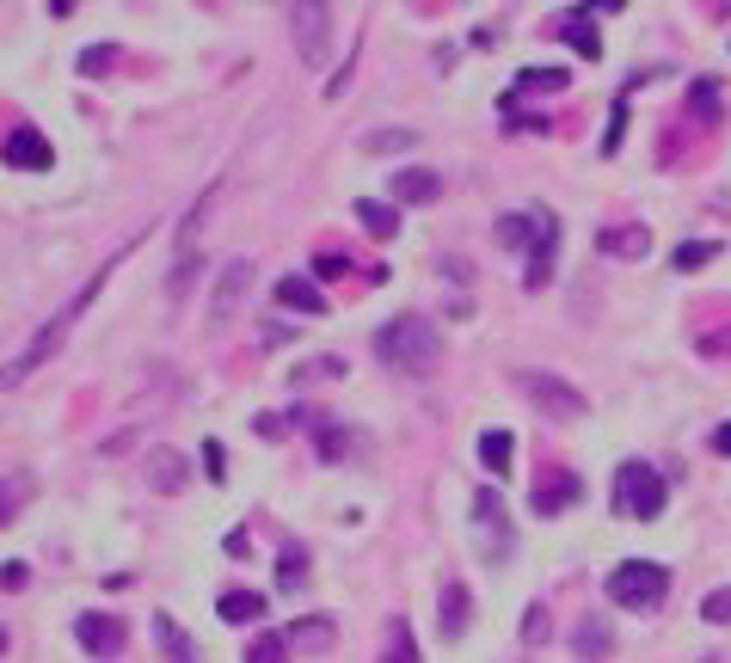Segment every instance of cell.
I'll use <instances>...</instances> for the list:
<instances>
[{
    "label": "cell",
    "mask_w": 731,
    "mask_h": 663,
    "mask_svg": "<svg viewBox=\"0 0 731 663\" xmlns=\"http://www.w3.org/2000/svg\"><path fill=\"white\" fill-rule=\"evenodd\" d=\"M105 271H117V264H105ZM105 271H93V277H87V289H80L75 301H68V308H56V313H49V325H44V332H37V339L25 344V351H19L13 363H7V369H0V387H19L32 369H44L49 356L62 351V339L75 332V320H80L87 308H93V295H99V283H105Z\"/></svg>",
    "instance_id": "1"
},
{
    "label": "cell",
    "mask_w": 731,
    "mask_h": 663,
    "mask_svg": "<svg viewBox=\"0 0 731 663\" xmlns=\"http://www.w3.org/2000/svg\"><path fill=\"white\" fill-rule=\"evenodd\" d=\"M499 247L504 252H529V289H547L553 277V252H560V221L547 209H529V216H499Z\"/></svg>",
    "instance_id": "2"
},
{
    "label": "cell",
    "mask_w": 731,
    "mask_h": 663,
    "mask_svg": "<svg viewBox=\"0 0 731 663\" xmlns=\"http://www.w3.org/2000/svg\"><path fill=\"white\" fill-rule=\"evenodd\" d=\"M375 356L388 363V369H436V356H443V332H436L431 320H419V313H400V320H388L381 332H375Z\"/></svg>",
    "instance_id": "3"
},
{
    "label": "cell",
    "mask_w": 731,
    "mask_h": 663,
    "mask_svg": "<svg viewBox=\"0 0 731 663\" xmlns=\"http://www.w3.org/2000/svg\"><path fill=\"white\" fill-rule=\"evenodd\" d=\"M670 590V571L658 559H627V565L608 571V602L615 608H658Z\"/></svg>",
    "instance_id": "4"
},
{
    "label": "cell",
    "mask_w": 731,
    "mask_h": 663,
    "mask_svg": "<svg viewBox=\"0 0 731 663\" xmlns=\"http://www.w3.org/2000/svg\"><path fill=\"white\" fill-rule=\"evenodd\" d=\"M615 510L633 516V523H652L658 510H664V479H658V467H646V461L615 467Z\"/></svg>",
    "instance_id": "5"
},
{
    "label": "cell",
    "mask_w": 731,
    "mask_h": 663,
    "mask_svg": "<svg viewBox=\"0 0 731 663\" xmlns=\"http://www.w3.org/2000/svg\"><path fill=\"white\" fill-rule=\"evenodd\" d=\"M473 547H480V559H511L516 547V528H511V510H504V498L486 485V492H473Z\"/></svg>",
    "instance_id": "6"
},
{
    "label": "cell",
    "mask_w": 731,
    "mask_h": 663,
    "mask_svg": "<svg viewBox=\"0 0 731 663\" xmlns=\"http://www.w3.org/2000/svg\"><path fill=\"white\" fill-rule=\"evenodd\" d=\"M511 381L523 387V393H529V400L541 405L547 418H560V424H572V418L591 412V400H584V393H578L572 381H560V375H547V369H516Z\"/></svg>",
    "instance_id": "7"
},
{
    "label": "cell",
    "mask_w": 731,
    "mask_h": 663,
    "mask_svg": "<svg viewBox=\"0 0 731 663\" xmlns=\"http://www.w3.org/2000/svg\"><path fill=\"white\" fill-rule=\"evenodd\" d=\"M247 289H252V259H228L216 271V295H209V325H216V332L233 320V313H240Z\"/></svg>",
    "instance_id": "8"
},
{
    "label": "cell",
    "mask_w": 731,
    "mask_h": 663,
    "mask_svg": "<svg viewBox=\"0 0 731 663\" xmlns=\"http://www.w3.org/2000/svg\"><path fill=\"white\" fill-rule=\"evenodd\" d=\"M289 25H296V56L308 68H320V56H327V25L332 13L327 7H289Z\"/></svg>",
    "instance_id": "9"
},
{
    "label": "cell",
    "mask_w": 731,
    "mask_h": 663,
    "mask_svg": "<svg viewBox=\"0 0 731 663\" xmlns=\"http://www.w3.org/2000/svg\"><path fill=\"white\" fill-rule=\"evenodd\" d=\"M75 639L93 651V658H117V651H124V620L117 615H75Z\"/></svg>",
    "instance_id": "10"
},
{
    "label": "cell",
    "mask_w": 731,
    "mask_h": 663,
    "mask_svg": "<svg viewBox=\"0 0 731 663\" xmlns=\"http://www.w3.org/2000/svg\"><path fill=\"white\" fill-rule=\"evenodd\" d=\"M7 160H13V167H25V172H49V167H56V148L44 141V129L19 124L13 136H7Z\"/></svg>",
    "instance_id": "11"
},
{
    "label": "cell",
    "mask_w": 731,
    "mask_h": 663,
    "mask_svg": "<svg viewBox=\"0 0 731 663\" xmlns=\"http://www.w3.org/2000/svg\"><path fill=\"white\" fill-rule=\"evenodd\" d=\"M596 247H603L608 259H646L652 228H646V221H621V228H603V233H596Z\"/></svg>",
    "instance_id": "12"
},
{
    "label": "cell",
    "mask_w": 731,
    "mask_h": 663,
    "mask_svg": "<svg viewBox=\"0 0 731 663\" xmlns=\"http://www.w3.org/2000/svg\"><path fill=\"white\" fill-rule=\"evenodd\" d=\"M155 645H160V658H167V663H203V651L191 645V632L179 627L172 615H155Z\"/></svg>",
    "instance_id": "13"
},
{
    "label": "cell",
    "mask_w": 731,
    "mask_h": 663,
    "mask_svg": "<svg viewBox=\"0 0 731 663\" xmlns=\"http://www.w3.org/2000/svg\"><path fill=\"white\" fill-rule=\"evenodd\" d=\"M584 498V485H578V473H553L535 485V516H560L566 504H578Z\"/></svg>",
    "instance_id": "14"
},
{
    "label": "cell",
    "mask_w": 731,
    "mask_h": 663,
    "mask_svg": "<svg viewBox=\"0 0 731 663\" xmlns=\"http://www.w3.org/2000/svg\"><path fill=\"white\" fill-rule=\"evenodd\" d=\"M283 639H289L296 651H308V658H320V651H332V645H339V627H332L327 615H308V620H296V627L283 632Z\"/></svg>",
    "instance_id": "15"
},
{
    "label": "cell",
    "mask_w": 731,
    "mask_h": 663,
    "mask_svg": "<svg viewBox=\"0 0 731 663\" xmlns=\"http://www.w3.org/2000/svg\"><path fill=\"white\" fill-rule=\"evenodd\" d=\"M277 301H283V308H296V313H308V320L327 313V295H320V283H313V277H283L277 283Z\"/></svg>",
    "instance_id": "16"
},
{
    "label": "cell",
    "mask_w": 731,
    "mask_h": 663,
    "mask_svg": "<svg viewBox=\"0 0 731 663\" xmlns=\"http://www.w3.org/2000/svg\"><path fill=\"white\" fill-rule=\"evenodd\" d=\"M436 191H443V179H436V172H424V167L393 172V203H431Z\"/></svg>",
    "instance_id": "17"
},
{
    "label": "cell",
    "mask_w": 731,
    "mask_h": 663,
    "mask_svg": "<svg viewBox=\"0 0 731 663\" xmlns=\"http://www.w3.org/2000/svg\"><path fill=\"white\" fill-rule=\"evenodd\" d=\"M148 485H155V492H179V485H185V455L155 448V455H148Z\"/></svg>",
    "instance_id": "18"
},
{
    "label": "cell",
    "mask_w": 731,
    "mask_h": 663,
    "mask_svg": "<svg viewBox=\"0 0 731 663\" xmlns=\"http://www.w3.org/2000/svg\"><path fill=\"white\" fill-rule=\"evenodd\" d=\"M572 651H578V658H584V663H603L608 658V651H615V639H608V627H603V620H584V627H578L572 632Z\"/></svg>",
    "instance_id": "19"
},
{
    "label": "cell",
    "mask_w": 731,
    "mask_h": 663,
    "mask_svg": "<svg viewBox=\"0 0 731 663\" xmlns=\"http://www.w3.org/2000/svg\"><path fill=\"white\" fill-rule=\"evenodd\" d=\"M308 424H313V443H320V461H344V455H351V431H344V424H332V418H320V412H313Z\"/></svg>",
    "instance_id": "20"
},
{
    "label": "cell",
    "mask_w": 731,
    "mask_h": 663,
    "mask_svg": "<svg viewBox=\"0 0 731 663\" xmlns=\"http://www.w3.org/2000/svg\"><path fill=\"white\" fill-rule=\"evenodd\" d=\"M553 32L572 37L578 56H596V49H603V44H596V32H591V7H572V13H560V19H553Z\"/></svg>",
    "instance_id": "21"
},
{
    "label": "cell",
    "mask_w": 731,
    "mask_h": 663,
    "mask_svg": "<svg viewBox=\"0 0 731 663\" xmlns=\"http://www.w3.org/2000/svg\"><path fill=\"white\" fill-rule=\"evenodd\" d=\"M480 461H486V473H511L516 436H511V431H486V436H480Z\"/></svg>",
    "instance_id": "22"
},
{
    "label": "cell",
    "mask_w": 731,
    "mask_h": 663,
    "mask_svg": "<svg viewBox=\"0 0 731 663\" xmlns=\"http://www.w3.org/2000/svg\"><path fill=\"white\" fill-rule=\"evenodd\" d=\"M467 608H473V602H467V590L461 584H443V620H436V627H443V639H461V632H467Z\"/></svg>",
    "instance_id": "23"
},
{
    "label": "cell",
    "mask_w": 731,
    "mask_h": 663,
    "mask_svg": "<svg viewBox=\"0 0 731 663\" xmlns=\"http://www.w3.org/2000/svg\"><path fill=\"white\" fill-rule=\"evenodd\" d=\"M216 615H221V620H233V627H247V620L265 615V596H252V590H228V596L216 602Z\"/></svg>",
    "instance_id": "24"
},
{
    "label": "cell",
    "mask_w": 731,
    "mask_h": 663,
    "mask_svg": "<svg viewBox=\"0 0 731 663\" xmlns=\"http://www.w3.org/2000/svg\"><path fill=\"white\" fill-rule=\"evenodd\" d=\"M277 584H283V590H301V584H308V553H301V540H283V553H277Z\"/></svg>",
    "instance_id": "25"
},
{
    "label": "cell",
    "mask_w": 731,
    "mask_h": 663,
    "mask_svg": "<svg viewBox=\"0 0 731 663\" xmlns=\"http://www.w3.org/2000/svg\"><path fill=\"white\" fill-rule=\"evenodd\" d=\"M32 492H37V485H32V473H7V479H0V528L13 523V516H19V504H25Z\"/></svg>",
    "instance_id": "26"
},
{
    "label": "cell",
    "mask_w": 731,
    "mask_h": 663,
    "mask_svg": "<svg viewBox=\"0 0 731 663\" xmlns=\"http://www.w3.org/2000/svg\"><path fill=\"white\" fill-rule=\"evenodd\" d=\"M357 221L375 233V240H393V228H400V216H393V203H375V197H363V203H357Z\"/></svg>",
    "instance_id": "27"
},
{
    "label": "cell",
    "mask_w": 731,
    "mask_h": 663,
    "mask_svg": "<svg viewBox=\"0 0 731 663\" xmlns=\"http://www.w3.org/2000/svg\"><path fill=\"white\" fill-rule=\"evenodd\" d=\"M111 68H117V44H87V49H80V62H75V75L105 80Z\"/></svg>",
    "instance_id": "28"
},
{
    "label": "cell",
    "mask_w": 731,
    "mask_h": 663,
    "mask_svg": "<svg viewBox=\"0 0 731 663\" xmlns=\"http://www.w3.org/2000/svg\"><path fill=\"white\" fill-rule=\"evenodd\" d=\"M381 663H419V645H412V627L406 620H388V651Z\"/></svg>",
    "instance_id": "29"
},
{
    "label": "cell",
    "mask_w": 731,
    "mask_h": 663,
    "mask_svg": "<svg viewBox=\"0 0 731 663\" xmlns=\"http://www.w3.org/2000/svg\"><path fill=\"white\" fill-rule=\"evenodd\" d=\"M713 259H719V240H688V247L670 252V264H676V271H700V264H713Z\"/></svg>",
    "instance_id": "30"
},
{
    "label": "cell",
    "mask_w": 731,
    "mask_h": 663,
    "mask_svg": "<svg viewBox=\"0 0 731 663\" xmlns=\"http://www.w3.org/2000/svg\"><path fill=\"white\" fill-rule=\"evenodd\" d=\"M566 87V75L560 68H523V80H516V93H560ZM511 93V99H516Z\"/></svg>",
    "instance_id": "31"
},
{
    "label": "cell",
    "mask_w": 731,
    "mask_h": 663,
    "mask_svg": "<svg viewBox=\"0 0 731 663\" xmlns=\"http://www.w3.org/2000/svg\"><path fill=\"white\" fill-rule=\"evenodd\" d=\"M523 639H529V645H547V639H553V620H547V602H529V615H523Z\"/></svg>",
    "instance_id": "32"
},
{
    "label": "cell",
    "mask_w": 731,
    "mask_h": 663,
    "mask_svg": "<svg viewBox=\"0 0 731 663\" xmlns=\"http://www.w3.org/2000/svg\"><path fill=\"white\" fill-rule=\"evenodd\" d=\"M283 658H289V639H283V632L252 639V651H247V663H283Z\"/></svg>",
    "instance_id": "33"
},
{
    "label": "cell",
    "mask_w": 731,
    "mask_h": 663,
    "mask_svg": "<svg viewBox=\"0 0 731 663\" xmlns=\"http://www.w3.org/2000/svg\"><path fill=\"white\" fill-rule=\"evenodd\" d=\"M363 148L369 155H400V148H412V129H375V136H363Z\"/></svg>",
    "instance_id": "34"
},
{
    "label": "cell",
    "mask_w": 731,
    "mask_h": 663,
    "mask_svg": "<svg viewBox=\"0 0 731 663\" xmlns=\"http://www.w3.org/2000/svg\"><path fill=\"white\" fill-rule=\"evenodd\" d=\"M688 105H695L700 117H719V87L713 80H695V87H688Z\"/></svg>",
    "instance_id": "35"
},
{
    "label": "cell",
    "mask_w": 731,
    "mask_h": 663,
    "mask_svg": "<svg viewBox=\"0 0 731 663\" xmlns=\"http://www.w3.org/2000/svg\"><path fill=\"white\" fill-rule=\"evenodd\" d=\"M700 620L726 627V620H731V590H713V596H700Z\"/></svg>",
    "instance_id": "36"
},
{
    "label": "cell",
    "mask_w": 731,
    "mask_h": 663,
    "mask_svg": "<svg viewBox=\"0 0 731 663\" xmlns=\"http://www.w3.org/2000/svg\"><path fill=\"white\" fill-rule=\"evenodd\" d=\"M203 473L216 479V485H221V479H228V448H221L216 436H209V443H203Z\"/></svg>",
    "instance_id": "37"
},
{
    "label": "cell",
    "mask_w": 731,
    "mask_h": 663,
    "mask_svg": "<svg viewBox=\"0 0 731 663\" xmlns=\"http://www.w3.org/2000/svg\"><path fill=\"white\" fill-rule=\"evenodd\" d=\"M252 431H259V436H271V443H277V436L289 431V424H283L277 412H259V418H252Z\"/></svg>",
    "instance_id": "38"
},
{
    "label": "cell",
    "mask_w": 731,
    "mask_h": 663,
    "mask_svg": "<svg viewBox=\"0 0 731 663\" xmlns=\"http://www.w3.org/2000/svg\"><path fill=\"white\" fill-rule=\"evenodd\" d=\"M313 271H320V277H351V259H339V252H327V259L313 264Z\"/></svg>",
    "instance_id": "39"
},
{
    "label": "cell",
    "mask_w": 731,
    "mask_h": 663,
    "mask_svg": "<svg viewBox=\"0 0 731 663\" xmlns=\"http://www.w3.org/2000/svg\"><path fill=\"white\" fill-rule=\"evenodd\" d=\"M25 578H32L25 565H7V571H0V584H7V590H25Z\"/></svg>",
    "instance_id": "40"
},
{
    "label": "cell",
    "mask_w": 731,
    "mask_h": 663,
    "mask_svg": "<svg viewBox=\"0 0 731 663\" xmlns=\"http://www.w3.org/2000/svg\"><path fill=\"white\" fill-rule=\"evenodd\" d=\"M713 448H719V455H731V424H719V431H713Z\"/></svg>",
    "instance_id": "41"
},
{
    "label": "cell",
    "mask_w": 731,
    "mask_h": 663,
    "mask_svg": "<svg viewBox=\"0 0 731 663\" xmlns=\"http://www.w3.org/2000/svg\"><path fill=\"white\" fill-rule=\"evenodd\" d=\"M0 658H7V632H0Z\"/></svg>",
    "instance_id": "42"
},
{
    "label": "cell",
    "mask_w": 731,
    "mask_h": 663,
    "mask_svg": "<svg viewBox=\"0 0 731 663\" xmlns=\"http://www.w3.org/2000/svg\"><path fill=\"white\" fill-rule=\"evenodd\" d=\"M707 663H719V658H707Z\"/></svg>",
    "instance_id": "43"
}]
</instances>
